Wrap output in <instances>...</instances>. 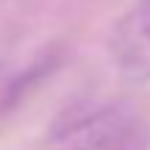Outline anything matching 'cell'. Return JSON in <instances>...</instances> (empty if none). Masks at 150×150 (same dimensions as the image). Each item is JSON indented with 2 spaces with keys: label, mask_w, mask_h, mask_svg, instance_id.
<instances>
[{
  "label": "cell",
  "mask_w": 150,
  "mask_h": 150,
  "mask_svg": "<svg viewBox=\"0 0 150 150\" xmlns=\"http://www.w3.org/2000/svg\"><path fill=\"white\" fill-rule=\"evenodd\" d=\"M50 139L64 150H145L150 128L125 106H75L53 120Z\"/></svg>",
  "instance_id": "obj_1"
},
{
  "label": "cell",
  "mask_w": 150,
  "mask_h": 150,
  "mask_svg": "<svg viewBox=\"0 0 150 150\" xmlns=\"http://www.w3.org/2000/svg\"><path fill=\"white\" fill-rule=\"evenodd\" d=\"M111 53L131 81L150 78V0H139L111 33Z\"/></svg>",
  "instance_id": "obj_2"
},
{
  "label": "cell",
  "mask_w": 150,
  "mask_h": 150,
  "mask_svg": "<svg viewBox=\"0 0 150 150\" xmlns=\"http://www.w3.org/2000/svg\"><path fill=\"white\" fill-rule=\"evenodd\" d=\"M59 50H47V53L36 56V59L31 61V67L28 70H22L20 75H14V78L8 81V86H6V92L0 95V108H14L17 103H22L28 95H31L33 86H39L45 78H47L50 72L56 70V64H59Z\"/></svg>",
  "instance_id": "obj_3"
}]
</instances>
